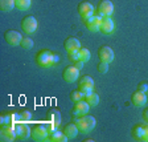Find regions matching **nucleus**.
<instances>
[{"label":"nucleus","instance_id":"f257e3e1","mask_svg":"<svg viewBox=\"0 0 148 142\" xmlns=\"http://www.w3.org/2000/svg\"><path fill=\"white\" fill-rule=\"evenodd\" d=\"M57 60H58L57 55L49 49H41L36 55V64L41 68H50L57 62Z\"/></svg>","mask_w":148,"mask_h":142},{"label":"nucleus","instance_id":"f03ea898","mask_svg":"<svg viewBox=\"0 0 148 142\" xmlns=\"http://www.w3.org/2000/svg\"><path fill=\"white\" fill-rule=\"evenodd\" d=\"M42 125L46 127L48 133H52L54 130H57L61 125V113L58 109H50L46 113V120L42 122Z\"/></svg>","mask_w":148,"mask_h":142},{"label":"nucleus","instance_id":"7ed1b4c3","mask_svg":"<svg viewBox=\"0 0 148 142\" xmlns=\"http://www.w3.org/2000/svg\"><path fill=\"white\" fill-rule=\"evenodd\" d=\"M73 118H74V122L77 125L78 130H79V133H82V134L90 133L97 125L95 118L90 114H85L82 117H73Z\"/></svg>","mask_w":148,"mask_h":142},{"label":"nucleus","instance_id":"20e7f679","mask_svg":"<svg viewBox=\"0 0 148 142\" xmlns=\"http://www.w3.org/2000/svg\"><path fill=\"white\" fill-rule=\"evenodd\" d=\"M37 19L32 15H28L25 17H23L21 23H20V27H21L23 32L27 35H32L37 31Z\"/></svg>","mask_w":148,"mask_h":142},{"label":"nucleus","instance_id":"39448f33","mask_svg":"<svg viewBox=\"0 0 148 142\" xmlns=\"http://www.w3.org/2000/svg\"><path fill=\"white\" fill-rule=\"evenodd\" d=\"M0 138L1 141H13L16 136V125H1L0 127Z\"/></svg>","mask_w":148,"mask_h":142},{"label":"nucleus","instance_id":"423d86ee","mask_svg":"<svg viewBox=\"0 0 148 142\" xmlns=\"http://www.w3.org/2000/svg\"><path fill=\"white\" fill-rule=\"evenodd\" d=\"M83 21H85V25H86V28L90 32H97L101 29L102 16L98 15V13H94V15H91L90 17L85 19Z\"/></svg>","mask_w":148,"mask_h":142},{"label":"nucleus","instance_id":"0eeeda50","mask_svg":"<svg viewBox=\"0 0 148 142\" xmlns=\"http://www.w3.org/2000/svg\"><path fill=\"white\" fill-rule=\"evenodd\" d=\"M90 105L87 104L85 100H81L78 102H74V106L71 109V116L73 117H82V116L89 113Z\"/></svg>","mask_w":148,"mask_h":142},{"label":"nucleus","instance_id":"6e6552de","mask_svg":"<svg viewBox=\"0 0 148 142\" xmlns=\"http://www.w3.org/2000/svg\"><path fill=\"white\" fill-rule=\"evenodd\" d=\"M20 122L18 112H8L0 114V125H16Z\"/></svg>","mask_w":148,"mask_h":142},{"label":"nucleus","instance_id":"1a4fd4ad","mask_svg":"<svg viewBox=\"0 0 148 142\" xmlns=\"http://www.w3.org/2000/svg\"><path fill=\"white\" fill-rule=\"evenodd\" d=\"M98 15L103 16H111V13L114 12V4L111 3V0H101L97 7Z\"/></svg>","mask_w":148,"mask_h":142},{"label":"nucleus","instance_id":"9d476101","mask_svg":"<svg viewBox=\"0 0 148 142\" xmlns=\"http://www.w3.org/2000/svg\"><path fill=\"white\" fill-rule=\"evenodd\" d=\"M79 77V69H77L74 65H69L64 69L62 72V78H64L66 82H74Z\"/></svg>","mask_w":148,"mask_h":142},{"label":"nucleus","instance_id":"9b49d317","mask_svg":"<svg viewBox=\"0 0 148 142\" xmlns=\"http://www.w3.org/2000/svg\"><path fill=\"white\" fill-rule=\"evenodd\" d=\"M4 39L5 41L12 46H16V45H20L21 44V40H23V36L20 32L15 31V29H9V31L5 32L4 35Z\"/></svg>","mask_w":148,"mask_h":142},{"label":"nucleus","instance_id":"f8f14e48","mask_svg":"<svg viewBox=\"0 0 148 142\" xmlns=\"http://www.w3.org/2000/svg\"><path fill=\"white\" fill-rule=\"evenodd\" d=\"M16 136H17V138H23V139H27L32 136V130L28 126L27 122L20 121V122L16 124Z\"/></svg>","mask_w":148,"mask_h":142},{"label":"nucleus","instance_id":"ddd939ff","mask_svg":"<svg viewBox=\"0 0 148 142\" xmlns=\"http://www.w3.org/2000/svg\"><path fill=\"white\" fill-rule=\"evenodd\" d=\"M78 89L81 92H83L85 94L89 92H92V89H94V80L90 76H82L79 82H78Z\"/></svg>","mask_w":148,"mask_h":142},{"label":"nucleus","instance_id":"4468645a","mask_svg":"<svg viewBox=\"0 0 148 142\" xmlns=\"http://www.w3.org/2000/svg\"><path fill=\"white\" fill-rule=\"evenodd\" d=\"M48 136H49V133H48L46 127L44 126L42 124L36 125V126L33 127V130H32V137H33V139L37 141V142L44 141V139H48Z\"/></svg>","mask_w":148,"mask_h":142},{"label":"nucleus","instance_id":"2eb2a0df","mask_svg":"<svg viewBox=\"0 0 148 142\" xmlns=\"http://www.w3.org/2000/svg\"><path fill=\"white\" fill-rule=\"evenodd\" d=\"M98 57L101 61H106L110 64V62L114 60V51L111 49L110 46L103 45L98 49Z\"/></svg>","mask_w":148,"mask_h":142},{"label":"nucleus","instance_id":"dca6fc26","mask_svg":"<svg viewBox=\"0 0 148 142\" xmlns=\"http://www.w3.org/2000/svg\"><path fill=\"white\" fill-rule=\"evenodd\" d=\"M78 13L85 20V19L90 17L91 15H94V7L89 1H82V3L78 4Z\"/></svg>","mask_w":148,"mask_h":142},{"label":"nucleus","instance_id":"f3484780","mask_svg":"<svg viewBox=\"0 0 148 142\" xmlns=\"http://www.w3.org/2000/svg\"><path fill=\"white\" fill-rule=\"evenodd\" d=\"M64 48L68 53L77 52V51L81 49V43L75 37H68V39L64 41Z\"/></svg>","mask_w":148,"mask_h":142},{"label":"nucleus","instance_id":"a211bd4d","mask_svg":"<svg viewBox=\"0 0 148 142\" xmlns=\"http://www.w3.org/2000/svg\"><path fill=\"white\" fill-rule=\"evenodd\" d=\"M115 24H114V20L110 17V16H103L102 17V23H101V29L99 31L105 35H110L111 32L114 31Z\"/></svg>","mask_w":148,"mask_h":142},{"label":"nucleus","instance_id":"6ab92c4d","mask_svg":"<svg viewBox=\"0 0 148 142\" xmlns=\"http://www.w3.org/2000/svg\"><path fill=\"white\" fill-rule=\"evenodd\" d=\"M131 101L135 106L140 108V106H144L145 102H147V96H145L144 92H140V90H136V92L132 93L131 96Z\"/></svg>","mask_w":148,"mask_h":142},{"label":"nucleus","instance_id":"aec40b11","mask_svg":"<svg viewBox=\"0 0 148 142\" xmlns=\"http://www.w3.org/2000/svg\"><path fill=\"white\" fill-rule=\"evenodd\" d=\"M62 132L65 133V136L68 137L69 139H73L75 138V137L78 136V133H79V130H78L77 125H75V122H70V124H66L64 126V129H62Z\"/></svg>","mask_w":148,"mask_h":142},{"label":"nucleus","instance_id":"412c9836","mask_svg":"<svg viewBox=\"0 0 148 142\" xmlns=\"http://www.w3.org/2000/svg\"><path fill=\"white\" fill-rule=\"evenodd\" d=\"M48 139L52 142H65L68 141V137L65 136L64 132H61V130H54V132H52V133H49V136H48Z\"/></svg>","mask_w":148,"mask_h":142},{"label":"nucleus","instance_id":"4be33fe9","mask_svg":"<svg viewBox=\"0 0 148 142\" xmlns=\"http://www.w3.org/2000/svg\"><path fill=\"white\" fill-rule=\"evenodd\" d=\"M85 101L89 104L90 106H97L99 104V96L97 94V93H94V92H89V93H86L85 94Z\"/></svg>","mask_w":148,"mask_h":142},{"label":"nucleus","instance_id":"5701e85b","mask_svg":"<svg viewBox=\"0 0 148 142\" xmlns=\"http://www.w3.org/2000/svg\"><path fill=\"white\" fill-rule=\"evenodd\" d=\"M144 133H145V125H136L135 127L132 129V136L134 138L136 139H140L142 141L143 137H144Z\"/></svg>","mask_w":148,"mask_h":142},{"label":"nucleus","instance_id":"b1692460","mask_svg":"<svg viewBox=\"0 0 148 142\" xmlns=\"http://www.w3.org/2000/svg\"><path fill=\"white\" fill-rule=\"evenodd\" d=\"M15 0H0V9L4 12H9L15 8Z\"/></svg>","mask_w":148,"mask_h":142},{"label":"nucleus","instance_id":"393cba45","mask_svg":"<svg viewBox=\"0 0 148 142\" xmlns=\"http://www.w3.org/2000/svg\"><path fill=\"white\" fill-rule=\"evenodd\" d=\"M31 4H32L31 0H15L16 8L20 9V11H27V9H29Z\"/></svg>","mask_w":148,"mask_h":142},{"label":"nucleus","instance_id":"a878e982","mask_svg":"<svg viewBox=\"0 0 148 142\" xmlns=\"http://www.w3.org/2000/svg\"><path fill=\"white\" fill-rule=\"evenodd\" d=\"M83 98H85V93L81 92L79 89L71 90L70 92V100L73 102H78V101H81V100H83Z\"/></svg>","mask_w":148,"mask_h":142},{"label":"nucleus","instance_id":"bb28decb","mask_svg":"<svg viewBox=\"0 0 148 142\" xmlns=\"http://www.w3.org/2000/svg\"><path fill=\"white\" fill-rule=\"evenodd\" d=\"M78 53H79V60L83 62H87L90 60V57H91L90 51L87 49V48H81V49L78 51Z\"/></svg>","mask_w":148,"mask_h":142},{"label":"nucleus","instance_id":"cd10ccee","mask_svg":"<svg viewBox=\"0 0 148 142\" xmlns=\"http://www.w3.org/2000/svg\"><path fill=\"white\" fill-rule=\"evenodd\" d=\"M18 116H20V121H23V122H29V121L32 120L31 112L27 110V109H24V110H20V112H18Z\"/></svg>","mask_w":148,"mask_h":142},{"label":"nucleus","instance_id":"c85d7f7f","mask_svg":"<svg viewBox=\"0 0 148 142\" xmlns=\"http://www.w3.org/2000/svg\"><path fill=\"white\" fill-rule=\"evenodd\" d=\"M33 40H32V39H29V37H23V40H21V44H20V45H21V48L23 49H32V48H33Z\"/></svg>","mask_w":148,"mask_h":142},{"label":"nucleus","instance_id":"c756f323","mask_svg":"<svg viewBox=\"0 0 148 142\" xmlns=\"http://www.w3.org/2000/svg\"><path fill=\"white\" fill-rule=\"evenodd\" d=\"M108 71V62L106 61H101L98 64V72L99 73H107Z\"/></svg>","mask_w":148,"mask_h":142},{"label":"nucleus","instance_id":"7c9ffc66","mask_svg":"<svg viewBox=\"0 0 148 142\" xmlns=\"http://www.w3.org/2000/svg\"><path fill=\"white\" fill-rule=\"evenodd\" d=\"M138 90L147 93V92H148V82H140V84L138 85Z\"/></svg>","mask_w":148,"mask_h":142},{"label":"nucleus","instance_id":"2f4dec72","mask_svg":"<svg viewBox=\"0 0 148 142\" xmlns=\"http://www.w3.org/2000/svg\"><path fill=\"white\" fill-rule=\"evenodd\" d=\"M69 59H70L73 62L78 61V60H79V53H78V51L77 52H73V53H69Z\"/></svg>","mask_w":148,"mask_h":142},{"label":"nucleus","instance_id":"473e14b6","mask_svg":"<svg viewBox=\"0 0 148 142\" xmlns=\"http://www.w3.org/2000/svg\"><path fill=\"white\" fill-rule=\"evenodd\" d=\"M83 65H85V62H83V61H81V60H78V61H75V62H74V66H75V68H77V69H79V71L83 68Z\"/></svg>","mask_w":148,"mask_h":142},{"label":"nucleus","instance_id":"72a5a7b5","mask_svg":"<svg viewBox=\"0 0 148 142\" xmlns=\"http://www.w3.org/2000/svg\"><path fill=\"white\" fill-rule=\"evenodd\" d=\"M142 141L148 142V125H145V133H144V137H143Z\"/></svg>","mask_w":148,"mask_h":142},{"label":"nucleus","instance_id":"f704fd0d","mask_svg":"<svg viewBox=\"0 0 148 142\" xmlns=\"http://www.w3.org/2000/svg\"><path fill=\"white\" fill-rule=\"evenodd\" d=\"M143 118L148 122V108H145L144 110H143Z\"/></svg>","mask_w":148,"mask_h":142}]
</instances>
